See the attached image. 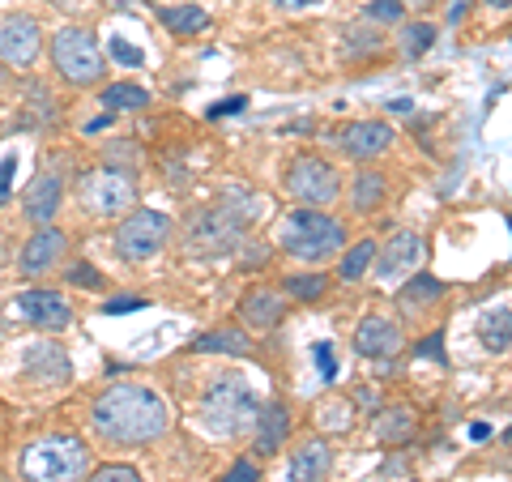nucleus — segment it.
I'll return each mask as SVG.
<instances>
[{"instance_id":"nucleus-8","label":"nucleus","mask_w":512,"mask_h":482,"mask_svg":"<svg viewBox=\"0 0 512 482\" xmlns=\"http://www.w3.org/2000/svg\"><path fill=\"white\" fill-rule=\"evenodd\" d=\"M171 239V218L158 214V210H128V218L116 227L111 244H116V256L124 261H150L167 248Z\"/></svg>"},{"instance_id":"nucleus-33","label":"nucleus","mask_w":512,"mask_h":482,"mask_svg":"<svg viewBox=\"0 0 512 482\" xmlns=\"http://www.w3.org/2000/svg\"><path fill=\"white\" fill-rule=\"evenodd\" d=\"M64 282H69V286H82V291H103V273L94 269L90 261H73L69 273H64Z\"/></svg>"},{"instance_id":"nucleus-35","label":"nucleus","mask_w":512,"mask_h":482,"mask_svg":"<svg viewBox=\"0 0 512 482\" xmlns=\"http://www.w3.org/2000/svg\"><path fill=\"white\" fill-rule=\"evenodd\" d=\"M350 423H355V419H350L346 401H329V406H320V427H325V431H346Z\"/></svg>"},{"instance_id":"nucleus-40","label":"nucleus","mask_w":512,"mask_h":482,"mask_svg":"<svg viewBox=\"0 0 512 482\" xmlns=\"http://www.w3.org/2000/svg\"><path fill=\"white\" fill-rule=\"evenodd\" d=\"M316 363H320V372H325V380H338V363H333V346L329 342L316 346Z\"/></svg>"},{"instance_id":"nucleus-24","label":"nucleus","mask_w":512,"mask_h":482,"mask_svg":"<svg viewBox=\"0 0 512 482\" xmlns=\"http://www.w3.org/2000/svg\"><path fill=\"white\" fill-rule=\"evenodd\" d=\"M197 350L201 355H235V359H248L252 355V342L244 329H214V333H201L197 337Z\"/></svg>"},{"instance_id":"nucleus-5","label":"nucleus","mask_w":512,"mask_h":482,"mask_svg":"<svg viewBox=\"0 0 512 482\" xmlns=\"http://www.w3.org/2000/svg\"><path fill=\"white\" fill-rule=\"evenodd\" d=\"M52 64L56 73L64 77L69 86L86 90V86H99L107 77V60H103V47L94 39V30L86 26H64L52 35Z\"/></svg>"},{"instance_id":"nucleus-6","label":"nucleus","mask_w":512,"mask_h":482,"mask_svg":"<svg viewBox=\"0 0 512 482\" xmlns=\"http://www.w3.org/2000/svg\"><path fill=\"white\" fill-rule=\"evenodd\" d=\"M282 188L291 192V201H299L303 210H329V205H338V197H342V175L329 158L299 154V158H291V167H286Z\"/></svg>"},{"instance_id":"nucleus-43","label":"nucleus","mask_w":512,"mask_h":482,"mask_svg":"<svg viewBox=\"0 0 512 482\" xmlns=\"http://www.w3.org/2000/svg\"><path fill=\"white\" fill-rule=\"evenodd\" d=\"M466 13H470V0H457V5L448 9V22H466Z\"/></svg>"},{"instance_id":"nucleus-19","label":"nucleus","mask_w":512,"mask_h":482,"mask_svg":"<svg viewBox=\"0 0 512 482\" xmlns=\"http://www.w3.org/2000/svg\"><path fill=\"white\" fill-rule=\"evenodd\" d=\"M239 316H244V325L256 329V333L278 329L282 316H286V295L269 291V286H256V291H248L244 299H239Z\"/></svg>"},{"instance_id":"nucleus-11","label":"nucleus","mask_w":512,"mask_h":482,"mask_svg":"<svg viewBox=\"0 0 512 482\" xmlns=\"http://www.w3.org/2000/svg\"><path fill=\"white\" fill-rule=\"evenodd\" d=\"M9 308L18 320H26V325H35L43 333H60V329L73 325V308L60 291H22Z\"/></svg>"},{"instance_id":"nucleus-14","label":"nucleus","mask_w":512,"mask_h":482,"mask_svg":"<svg viewBox=\"0 0 512 482\" xmlns=\"http://www.w3.org/2000/svg\"><path fill=\"white\" fill-rule=\"evenodd\" d=\"M64 248H69V235H64L60 227H39V231L22 244L18 269L26 273V278H43V273H52V269L64 261Z\"/></svg>"},{"instance_id":"nucleus-39","label":"nucleus","mask_w":512,"mask_h":482,"mask_svg":"<svg viewBox=\"0 0 512 482\" xmlns=\"http://www.w3.org/2000/svg\"><path fill=\"white\" fill-rule=\"evenodd\" d=\"M13 175H18V154H9L5 163H0V210L9 205V184H13Z\"/></svg>"},{"instance_id":"nucleus-38","label":"nucleus","mask_w":512,"mask_h":482,"mask_svg":"<svg viewBox=\"0 0 512 482\" xmlns=\"http://www.w3.org/2000/svg\"><path fill=\"white\" fill-rule=\"evenodd\" d=\"M141 308H150L146 299H137V295H116V299H107L103 303V312L107 316H128V312H141Z\"/></svg>"},{"instance_id":"nucleus-15","label":"nucleus","mask_w":512,"mask_h":482,"mask_svg":"<svg viewBox=\"0 0 512 482\" xmlns=\"http://www.w3.org/2000/svg\"><path fill=\"white\" fill-rule=\"evenodd\" d=\"M402 342H406V333L389 316H363L355 329V355L363 359H393L402 350Z\"/></svg>"},{"instance_id":"nucleus-50","label":"nucleus","mask_w":512,"mask_h":482,"mask_svg":"<svg viewBox=\"0 0 512 482\" xmlns=\"http://www.w3.org/2000/svg\"><path fill=\"white\" fill-rule=\"evenodd\" d=\"M0 82H5V73H0Z\"/></svg>"},{"instance_id":"nucleus-20","label":"nucleus","mask_w":512,"mask_h":482,"mask_svg":"<svg viewBox=\"0 0 512 482\" xmlns=\"http://www.w3.org/2000/svg\"><path fill=\"white\" fill-rule=\"evenodd\" d=\"M329 465H333L329 440L312 436L308 444L295 448L291 461H286V482H325V478H329Z\"/></svg>"},{"instance_id":"nucleus-21","label":"nucleus","mask_w":512,"mask_h":482,"mask_svg":"<svg viewBox=\"0 0 512 482\" xmlns=\"http://www.w3.org/2000/svg\"><path fill=\"white\" fill-rule=\"evenodd\" d=\"M384 197H389V175L376 171V167H363L355 171V180H350V210L355 214H376Z\"/></svg>"},{"instance_id":"nucleus-46","label":"nucleus","mask_w":512,"mask_h":482,"mask_svg":"<svg viewBox=\"0 0 512 482\" xmlns=\"http://www.w3.org/2000/svg\"><path fill=\"white\" fill-rule=\"evenodd\" d=\"M389 111H410V99H393V103H384Z\"/></svg>"},{"instance_id":"nucleus-30","label":"nucleus","mask_w":512,"mask_h":482,"mask_svg":"<svg viewBox=\"0 0 512 482\" xmlns=\"http://www.w3.org/2000/svg\"><path fill=\"white\" fill-rule=\"evenodd\" d=\"M512 312L508 308H495V312H487V320H483V346L491 350V355H508V342H512Z\"/></svg>"},{"instance_id":"nucleus-23","label":"nucleus","mask_w":512,"mask_h":482,"mask_svg":"<svg viewBox=\"0 0 512 482\" xmlns=\"http://www.w3.org/2000/svg\"><path fill=\"white\" fill-rule=\"evenodd\" d=\"M158 22H163L171 35H197V30L210 26V13L184 0V5H158Z\"/></svg>"},{"instance_id":"nucleus-17","label":"nucleus","mask_w":512,"mask_h":482,"mask_svg":"<svg viewBox=\"0 0 512 482\" xmlns=\"http://www.w3.org/2000/svg\"><path fill=\"white\" fill-rule=\"evenodd\" d=\"M22 376L39 380V384H64L73 376V363L60 342H30L22 350Z\"/></svg>"},{"instance_id":"nucleus-18","label":"nucleus","mask_w":512,"mask_h":482,"mask_svg":"<svg viewBox=\"0 0 512 482\" xmlns=\"http://www.w3.org/2000/svg\"><path fill=\"white\" fill-rule=\"evenodd\" d=\"M291 410L282 406V401H265L261 410H256V419H252V444H256V453L261 457H274L278 448L291 440Z\"/></svg>"},{"instance_id":"nucleus-1","label":"nucleus","mask_w":512,"mask_h":482,"mask_svg":"<svg viewBox=\"0 0 512 482\" xmlns=\"http://www.w3.org/2000/svg\"><path fill=\"white\" fill-rule=\"evenodd\" d=\"M90 427L99 431L107 444L141 448V444H154L167 436L171 410H167L163 393L146 389V384H111V389L94 397Z\"/></svg>"},{"instance_id":"nucleus-41","label":"nucleus","mask_w":512,"mask_h":482,"mask_svg":"<svg viewBox=\"0 0 512 482\" xmlns=\"http://www.w3.org/2000/svg\"><path fill=\"white\" fill-rule=\"evenodd\" d=\"M440 342H444V337H440V333H431V337H423L419 355H423V359L431 355V359H436V363H444V346H440Z\"/></svg>"},{"instance_id":"nucleus-12","label":"nucleus","mask_w":512,"mask_h":482,"mask_svg":"<svg viewBox=\"0 0 512 482\" xmlns=\"http://www.w3.org/2000/svg\"><path fill=\"white\" fill-rule=\"evenodd\" d=\"M376 278L380 282H406L414 269L423 265V235H414V231H397L389 244H376Z\"/></svg>"},{"instance_id":"nucleus-22","label":"nucleus","mask_w":512,"mask_h":482,"mask_svg":"<svg viewBox=\"0 0 512 482\" xmlns=\"http://www.w3.org/2000/svg\"><path fill=\"white\" fill-rule=\"evenodd\" d=\"M436 299H444V282L436 278V273H419V269H414L410 278L402 282V291H397V308H402L406 316H414V312L431 308Z\"/></svg>"},{"instance_id":"nucleus-26","label":"nucleus","mask_w":512,"mask_h":482,"mask_svg":"<svg viewBox=\"0 0 512 482\" xmlns=\"http://www.w3.org/2000/svg\"><path fill=\"white\" fill-rule=\"evenodd\" d=\"M414 436V414L410 406H384L376 414V440L380 444H406Z\"/></svg>"},{"instance_id":"nucleus-48","label":"nucleus","mask_w":512,"mask_h":482,"mask_svg":"<svg viewBox=\"0 0 512 482\" xmlns=\"http://www.w3.org/2000/svg\"><path fill=\"white\" fill-rule=\"evenodd\" d=\"M402 5H410V9H427L431 0H402Z\"/></svg>"},{"instance_id":"nucleus-37","label":"nucleus","mask_w":512,"mask_h":482,"mask_svg":"<svg viewBox=\"0 0 512 482\" xmlns=\"http://www.w3.org/2000/svg\"><path fill=\"white\" fill-rule=\"evenodd\" d=\"M222 482H261V461H256V457H239Z\"/></svg>"},{"instance_id":"nucleus-2","label":"nucleus","mask_w":512,"mask_h":482,"mask_svg":"<svg viewBox=\"0 0 512 482\" xmlns=\"http://www.w3.org/2000/svg\"><path fill=\"white\" fill-rule=\"evenodd\" d=\"M346 244H350L346 222L333 218L329 210H295V214H286L282 231H278V248L303 265H325Z\"/></svg>"},{"instance_id":"nucleus-34","label":"nucleus","mask_w":512,"mask_h":482,"mask_svg":"<svg viewBox=\"0 0 512 482\" xmlns=\"http://www.w3.org/2000/svg\"><path fill=\"white\" fill-rule=\"evenodd\" d=\"M107 52H111V60H116V64H124V69H141V64H146V52H141V47H133L128 39H120V35H111Z\"/></svg>"},{"instance_id":"nucleus-4","label":"nucleus","mask_w":512,"mask_h":482,"mask_svg":"<svg viewBox=\"0 0 512 482\" xmlns=\"http://www.w3.org/2000/svg\"><path fill=\"white\" fill-rule=\"evenodd\" d=\"M90 448L77 436H43L22 453L26 482H86Z\"/></svg>"},{"instance_id":"nucleus-42","label":"nucleus","mask_w":512,"mask_h":482,"mask_svg":"<svg viewBox=\"0 0 512 482\" xmlns=\"http://www.w3.org/2000/svg\"><path fill=\"white\" fill-rule=\"evenodd\" d=\"M244 94H235V99H227V103H218L214 111H210V120H222V116H235V111H244Z\"/></svg>"},{"instance_id":"nucleus-29","label":"nucleus","mask_w":512,"mask_h":482,"mask_svg":"<svg viewBox=\"0 0 512 482\" xmlns=\"http://www.w3.org/2000/svg\"><path fill=\"white\" fill-rule=\"evenodd\" d=\"M282 295L286 299H303V303H316L329 295V273H291L282 282Z\"/></svg>"},{"instance_id":"nucleus-25","label":"nucleus","mask_w":512,"mask_h":482,"mask_svg":"<svg viewBox=\"0 0 512 482\" xmlns=\"http://www.w3.org/2000/svg\"><path fill=\"white\" fill-rule=\"evenodd\" d=\"M431 43H436V26L414 18V22H397V52L406 60H423L431 52Z\"/></svg>"},{"instance_id":"nucleus-3","label":"nucleus","mask_w":512,"mask_h":482,"mask_svg":"<svg viewBox=\"0 0 512 482\" xmlns=\"http://www.w3.org/2000/svg\"><path fill=\"white\" fill-rule=\"evenodd\" d=\"M256 410L261 406H256L252 389L239 376H218L201 393V423L214 436H244V431H252Z\"/></svg>"},{"instance_id":"nucleus-13","label":"nucleus","mask_w":512,"mask_h":482,"mask_svg":"<svg viewBox=\"0 0 512 482\" xmlns=\"http://www.w3.org/2000/svg\"><path fill=\"white\" fill-rule=\"evenodd\" d=\"M393 137H397L393 124H384V120H355V124L338 128V146L346 158H355V163H372V158L389 154Z\"/></svg>"},{"instance_id":"nucleus-49","label":"nucleus","mask_w":512,"mask_h":482,"mask_svg":"<svg viewBox=\"0 0 512 482\" xmlns=\"http://www.w3.org/2000/svg\"><path fill=\"white\" fill-rule=\"evenodd\" d=\"M487 5H491V9H500V13H504V9L512 5V0H487Z\"/></svg>"},{"instance_id":"nucleus-10","label":"nucleus","mask_w":512,"mask_h":482,"mask_svg":"<svg viewBox=\"0 0 512 482\" xmlns=\"http://www.w3.org/2000/svg\"><path fill=\"white\" fill-rule=\"evenodd\" d=\"M43 52V30L35 18H26V13H9L5 22H0V64H9V69H30V64L39 60Z\"/></svg>"},{"instance_id":"nucleus-36","label":"nucleus","mask_w":512,"mask_h":482,"mask_svg":"<svg viewBox=\"0 0 512 482\" xmlns=\"http://www.w3.org/2000/svg\"><path fill=\"white\" fill-rule=\"evenodd\" d=\"M86 482H141V474L133 470V465H99Z\"/></svg>"},{"instance_id":"nucleus-28","label":"nucleus","mask_w":512,"mask_h":482,"mask_svg":"<svg viewBox=\"0 0 512 482\" xmlns=\"http://www.w3.org/2000/svg\"><path fill=\"white\" fill-rule=\"evenodd\" d=\"M99 103L116 116V111H146L154 99H150V90L146 86H133V82H116V86H107L99 94Z\"/></svg>"},{"instance_id":"nucleus-9","label":"nucleus","mask_w":512,"mask_h":482,"mask_svg":"<svg viewBox=\"0 0 512 482\" xmlns=\"http://www.w3.org/2000/svg\"><path fill=\"white\" fill-rule=\"evenodd\" d=\"M244 222H239L227 205H210V210H201V214H192L188 218V248L192 252H201V256H218V252H235L239 244H244Z\"/></svg>"},{"instance_id":"nucleus-7","label":"nucleus","mask_w":512,"mask_h":482,"mask_svg":"<svg viewBox=\"0 0 512 482\" xmlns=\"http://www.w3.org/2000/svg\"><path fill=\"white\" fill-rule=\"evenodd\" d=\"M77 201L94 218H124L128 210H137V184L120 167H99L77 180Z\"/></svg>"},{"instance_id":"nucleus-45","label":"nucleus","mask_w":512,"mask_h":482,"mask_svg":"<svg viewBox=\"0 0 512 482\" xmlns=\"http://www.w3.org/2000/svg\"><path fill=\"white\" fill-rule=\"evenodd\" d=\"M278 9H308V5H316V0H274Z\"/></svg>"},{"instance_id":"nucleus-16","label":"nucleus","mask_w":512,"mask_h":482,"mask_svg":"<svg viewBox=\"0 0 512 482\" xmlns=\"http://www.w3.org/2000/svg\"><path fill=\"white\" fill-rule=\"evenodd\" d=\"M60 205H64V180L56 171L35 175V180L26 184V192H22V214L35 222V227H52V218L60 214Z\"/></svg>"},{"instance_id":"nucleus-47","label":"nucleus","mask_w":512,"mask_h":482,"mask_svg":"<svg viewBox=\"0 0 512 482\" xmlns=\"http://www.w3.org/2000/svg\"><path fill=\"white\" fill-rule=\"evenodd\" d=\"M107 5H111V9H133L137 0H107Z\"/></svg>"},{"instance_id":"nucleus-27","label":"nucleus","mask_w":512,"mask_h":482,"mask_svg":"<svg viewBox=\"0 0 512 482\" xmlns=\"http://www.w3.org/2000/svg\"><path fill=\"white\" fill-rule=\"evenodd\" d=\"M372 256H376V239H359V244H346L338 252V278L342 282H363L367 269H372Z\"/></svg>"},{"instance_id":"nucleus-44","label":"nucleus","mask_w":512,"mask_h":482,"mask_svg":"<svg viewBox=\"0 0 512 482\" xmlns=\"http://www.w3.org/2000/svg\"><path fill=\"white\" fill-rule=\"evenodd\" d=\"M103 128H111V111H107V116H99V120H90L86 133H103Z\"/></svg>"},{"instance_id":"nucleus-32","label":"nucleus","mask_w":512,"mask_h":482,"mask_svg":"<svg viewBox=\"0 0 512 482\" xmlns=\"http://www.w3.org/2000/svg\"><path fill=\"white\" fill-rule=\"evenodd\" d=\"M363 18L384 22V26H397V22H406V5H402V0H367Z\"/></svg>"},{"instance_id":"nucleus-31","label":"nucleus","mask_w":512,"mask_h":482,"mask_svg":"<svg viewBox=\"0 0 512 482\" xmlns=\"http://www.w3.org/2000/svg\"><path fill=\"white\" fill-rule=\"evenodd\" d=\"M380 47H384V39L376 35V30L372 26H350L346 30V56H372V52H380Z\"/></svg>"}]
</instances>
